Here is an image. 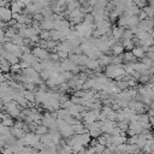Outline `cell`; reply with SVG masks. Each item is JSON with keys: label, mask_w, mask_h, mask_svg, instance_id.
I'll use <instances>...</instances> for the list:
<instances>
[{"label": "cell", "mask_w": 154, "mask_h": 154, "mask_svg": "<svg viewBox=\"0 0 154 154\" xmlns=\"http://www.w3.org/2000/svg\"><path fill=\"white\" fill-rule=\"evenodd\" d=\"M124 64L122 65H114V64H109L108 66H106L105 69V76L108 78V79H116L118 76H124L126 75L125 71H124Z\"/></svg>", "instance_id": "obj_1"}, {"label": "cell", "mask_w": 154, "mask_h": 154, "mask_svg": "<svg viewBox=\"0 0 154 154\" xmlns=\"http://www.w3.org/2000/svg\"><path fill=\"white\" fill-rule=\"evenodd\" d=\"M4 109H5V112H6L10 117H12V118H19L20 109H19L18 103H17L16 101H13V100H12V101H10V102L5 103Z\"/></svg>", "instance_id": "obj_2"}, {"label": "cell", "mask_w": 154, "mask_h": 154, "mask_svg": "<svg viewBox=\"0 0 154 154\" xmlns=\"http://www.w3.org/2000/svg\"><path fill=\"white\" fill-rule=\"evenodd\" d=\"M49 53H51L49 51H47V49H45V48H41V47H38V46L31 48V54H32L37 60H40V61L49 59Z\"/></svg>", "instance_id": "obj_3"}, {"label": "cell", "mask_w": 154, "mask_h": 154, "mask_svg": "<svg viewBox=\"0 0 154 154\" xmlns=\"http://www.w3.org/2000/svg\"><path fill=\"white\" fill-rule=\"evenodd\" d=\"M23 142H24V146L26 147H35L38 142H40V136L36 135L35 132H28L23 138Z\"/></svg>", "instance_id": "obj_4"}, {"label": "cell", "mask_w": 154, "mask_h": 154, "mask_svg": "<svg viewBox=\"0 0 154 154\" xmlns=\"http://www.w3.org/2000/svg\"><path fill=\"white\" fill-rule=\"evenodd\" d=\"M41 125H45V126H47L48 129H51V128H57V119L53 118V117L51 116V113L48 112V113H46V114L42 116Z\"/></svg>", "instance_id": "obj_5"}, {"label": "cell", "mask_w": 154, "mask_h": 154, "mask_svg": "<svg viewBox=\"0 0 154 154\" xmlns=\"http://www.w3.org/2000/svg\"><path fill=\"white\" fill-rule=\"evenodd\" d=\"M12 19V12L8 7H0V20L2 22H10Z\"/></svg>", "instance_id": "obj_6"}, {"label": "cell", "mask_w": 154, "mask_h": 154, "mask_svg": "<svg viewBox=\"0 0 154 154\" xmlns=\"http://www.w3.org/2000/svg\"><path fill=\"white\" fill-rule=\"evenodd\" d=\"M40 28H41V30L51 31L54 29V20L49 19V18H43V20L40 23Z\"/></svg>", "instance_id": "obj_7"}, {"label": "cell", "mask_w": 154, "mask_h": 154, "mask_svg": "<svg viewBox=\"0 0 154 154\" xmlns=\"http://www.w3.org/2000/svg\"><path fill=\"white\" fill-rule=\"evenodd\" d=\"M25 6V4L22 1V0H18V1H12L11 2V12L12 13H18V14H20V12H22V8Z\"/></svg>", "instance_id": "obj_8"}, {"label": "cell", "mask_w": 154, "mask_h": 154, "mask_svg": "<svg viewBox=\"0 0 154 154\" xmlns=\"http://www.w3.org/2000/svg\"><path fill=\"white\" fill-rule=\"evenodd\" d=\"M124 29L125 28H123V26H113L112 29H111V31H112V37L118 42L119 40H122V37H123V32H124Z\"/></svg>", "instance_id": "obj_9"}, {"label": "cell", "mask_w": 154, "mask_h": 154, "mask_svg": "<svg viewBox=\"0 0 154 154\" xmlns=\"http://www.w3.org/2000/svg\"><path fill=\"white\" fill-rule=\"evenodd\" d=\"M20 60L24 61V63H26V64H29L30 66H32L34 64H36L37 61H40V60H37L31 53H23L22 57H20Z\"/></svg>", "instance_id": "obj_10"}, {"label": "cell", "mask_w": 154, "mask_h": 154, "mask_svg": "<svg viewBox=\"0 0 154 154\" xmlns=\"http://www.w3.org/2000/svg\"><path fill=\"white\" fill-rule=\"evenodd\" d=\"M71 128H72V130H73V135H81V134L88 132L87 129H85V126H84V124H83L82 122H78L77 124L71 125Z\"/></svg>", "instance_id": "obj_11"}, {"label": "cell", "mask_w": 154, "mask_h": 154, "mask_svg": "<svg viewBox=\"0 0 154 154\" xmlns=\"http://www.w3.org/2000/svg\"><path fill=\"white\" fill-rule=\"evenodd\" d=\"M124 47H123V45L118 41V42H116L112 47H111V52H112V54L113 55H122L123 53H124Z\"/></svg>", "instance_id": "obj_12"}, {"label": "cell", "mask_w": 154, "mask_h": 154, "mask_svg": "<svg viewBox=\"0 0 154 154\" xmlns=\"http://www.w3.org/2000/svg\"><path fill=\"white\" fill-rule=\"evenodd\" d=\"M10 132H11V135L14 136L17 140H20V138H23V137L26 135V132H25L23 129H18V128H14V126L10 128Z\"/></svg>", "instance_id": "obj_13"}, {"label": "cell", "mask_w": 154, "mask_h": 154, "mask_svg": "<svg viewBox=\"0 0 154 154\" xmlns=\"http://www.w3.org/2000/svg\"><path fill=\"white\" fill-rule=\"evenodd\" d=\"M59 132H60V135H61V137H64V138H70L72 135H73V130H72V128H71V125H67V126H65V128H63V129H60L59 130Z\"/></svg>", "instance_id": "obj_14"}, {"label": "cell", "mask_w": 154, "mask_h": 154, "mask_svg": "<svg viewBox=\"0 0 154 154\" xmlns=\"http://www.w3.org/2000/svg\"><path fill=\"white\" fill-rule=\"evenodd\" d=\"M123 60H124L125 64H135V63H137L136 58L134 57V54L131 52H128V51L125 53H123Z\"/></svg>", "instance_id": "obj_15"}, {"label": "cell", "mask_w": 154, "mask_h": 154, "mask_svg": "<svg viewBox=\"0 0 154 154\" xmlns=\"http://www.w3.org/2000/svg\"><path fill=\"white\" fill-rule=\"evenodd\" d=\"M128 138L125 135H119V136H112V144L114 146H119L123 143H126Z\"/></svg>", "instance_id": "obj_16"}, {"label": "cell", "mask_w": 154, "mask_h": 154, "mask_svg": "<svg viewBox=\"0 0 154 154\" xmlns=\"http://www.w3.org/2000/svg\"><path fill=\"white\" fill-rule=\"evenodd\" d=\"M131 53L134 54V57L137 59H142L143 57H146V52L143 51V48L142 47H134V49L131 51Z\"/></svg>", "instance_id": "obj_17"}, {"label": "cell", "mask_w": 154, "mask_h": 154, "mask_svg": "<svg viewBox=\"0 0 154 154\" xmlns=\"http://www.w3.org/2000/svg\"><path fill=\"white\" fill-rule=\"evenodd\" d=\"M111 57L112 55H106V54H102L99 59H97V61H99V64H100V66L102 67V66H108L109 64H111Z\"/></svg>", "instance_id": "obj_18"}, {"label": "cell", "mask_w": 154, "mask_h": 154, "mask_svg": "<svg viewBox=\"0 0 154 154\" xmlns=\"http://www.w3.org/2000/svg\"><path fill=\"white\" fill-rule=\"evenodd\" d=\"M120 43L123 45L124 49L128 51V52H131V51L134 49V47H135V45L132 43V40H122Z\"/></svg>", "instance_id": "obj_19"}, {"label": "cell", "mask_w": 154, "mask_h": 154, "mask_svg": "<svg viewBox=\"0 0 154 154\" xmlns=\"http://www.w3.org/2000/svg\"><path fill=\"white\" fill-rule=\"evenodd\" d=\"M116 126H118L123 132L126 134L128 129H129V120H122V122H117L116 123Z\"/></svg>", "instance_id": "obj_20"}, {"label": "cell", "mask_w": 154, "mask_h": 154, "mask_svg": "<svg viewBox=\"0 0 154 154\" xmlns=\"http://www.w3.org/2000/svg\"><path fill=\"white\" fill-rule=\"evenodd\" d=\"M23 94H24V97L26 99L28 102H32V103L35 102V93L34 91H30V90H26L25 89Z\"/></svg>", "instance_id": "obj_21"}, {"label": "cell", "mask_w": 154, "mask_h": 154, "mask_svg": "<svg viewBox=\"0 0 154 154\" xmlns=\"http://www.w3.org/2000/svg\"><path fill=\"white\" fill-rule=\"evenodd\" d=\"M111 64H114V65H122V64H124L123 55H112L111 57Z\"/></svg>", "instance_id": "obj_22"}, {"label": "cell", "mask_w": 154, "mask_h": 154, "mask_svg": "<svg viewBox=\"0 0 154 154\" xmlns=\"http://www.w3.org/2000/svg\"><path fill=\"white\" fill-rule=\"evenodd\" d=\"M35 134L38 135V136L46 135V134H48V128L45 126V125H37V128H36V130H35Z\"/></svg>", "instance_id": "obj_23"}, {"label": "cell", "mask_w": 154, "mask_h": 154, "mask_svg": "<svg viewBox=\"0 0 154 154\" xmlns=\"http://www.w3.org/2000/svg\"><path fill=\"white\" fill-rule=\"evenodd\" d=\"M138 22H140V19H138V17H137V16H131V17L129 18V20H128V26H126V29H129V28H131V26L137 25V24H138Z\"/></svg>", "instance_id": "obj_24"}, {"label": "cell", "mask_w": 154, "mask_h": 154, "mask_svg": "<svg viewBox=\"0 0 154 154\" xmlns=\"http://www.w3.org/2000/svg\"><path fill=\"white\" fill-rule=\"evenodd\" d=\"M141 10H143V11H144V13L147 14V17H148L149 19H152V18L154 17V10H153L149 5L144 6V7H143V8H141Z\"/></svg>", "instance_id": "obj_25"}, {"label": "cell", "mask_w": 154, "mask_h": 154, "mask_svg": "<svg viewBox=\"0 0 154 154\" xmlns=\"http://www.w3.org/2000/svg\"><path fill=\"white\" fill-rule=\"evenodd\" d=\"M150 77H152L150 75H141L137 81H138L141 84H148V83L150 82Z\"/></svg>", "instance_id": "obj_26"}, {"label": "cell", "mask_w": 154, "mask_h": 154, "mask_svg": "<svg viewBox=\"0 0 154 154\" xmlns=\"http://www.w3.org/2000/svg\"><path fill=\"white\" fill-rule=\"evenodd\" d=\"M38 37H40V40H45V41L51 40V31H47V30H41V32H40Z\"/></svg>", "instance_id": "obj_27"}, {"label": "cell", "mask_w": 154, "mask_h": 154, "mask_svg": "<svg viewBox=\"0 0 154 154\" xmlns=\"http://www.w3.org/2000/svg\"><path fill=\"white\" fill-rule=\"evenodd\" d=\"M132 37H134V34L131 32V30H130V29H124L122 40H131Z\"/></svg>", "instance_id": "obj_28"}, {"label": "cell", "mask_w": 154, "mask_h": 154, "mask_svg": "<svg viewBox=\"0 0 154 154\" xmlns=\"http://www.w3.org/2000/svg\"><path fill=\"white\" fill-rule=\"evenodd\" d=\"M149 35H150V34H148L147 31H138V32H137L135 36L138 38V41H144V40H146V38H147Z\"/></svg>", "instance_id": "obj_29"}, {"label": "cell", "mask_w": 154, "mask_h": 154, "mask_svg": "<svg viewBox=\"0 0 154 154\" xmlns=\"http://www.w3.org/2000/svg\"><path fill=\"white\" fill-rule=\"evenodd\" d=\"M141 60V63L142 64H144L146 66H148V67H152V66H154V61L152 60V59H149V58H147V57H143L142 59H140Z\"/></svg>", "instance_id": "obj_30"}, {"label": "cell", "mask_w": 154, "mask_h": 154, "mask_svg": "<svg viewBox=\"0 0 154 154\" xmlns=\"http://www.w3.org/2000/svg\"><path fill=\"white\" fill-rule=\"evenodd\" d=\"M134 5H136L138 8H143L144 6H147L148 4V0H132Z\"/></svg>", "instance_id": "obj_31"}, {"label": "cell", "mask_w": 154, "mask_h": 154, "mask_svg": "<svg viewBox=\"0 0 154 154\" xmlns=\"http://www.w3.org/2000/svg\"><path fill=\"white\" fill-rule=\"evenodd\" d=\"M51 73H52V72L48 71V70H42L38 75H40V77H41V79H46V81H47V79L51 77Z\"/></svg>", "instance_id": "obj_32"}, {"label": "cell", "mask_w": 154, "mask_h": 154, "mask_svg": "<svg viewBox=\"0 0 154 154\" xmlns=\"http://www.w3.org/2000/svg\"><path fill=\"white\" fill-rule=\"evenodd\" d=\"M89 135H90L91 138H97L100 135H102V131H101L100 129H95V130L89 131Z\"/></svg>", "instance_id": "obj_33"}, {"label": "cell", "mask_w": 154, "mask_h": 154, "mask_svg": "<svg viewBox=\"0 0 154 154\" xmlns=\"http://www.w3.org/2000/svg\"><path fill=\"white\" fill-rule=\"evenodd\" d=\"M57 54H58V57H59L60 60H65V59L69 58V53H66V52H61V51H59V52H57Z\"/></svg>", "instance_id": "obj_34"}, {"label": "cell", "mask_w": 154, "mask_h": 154, "mask_svg": "<svg viewBox=\"0 0 154 154\" xmlns=\"http://www.w3.org/2000/svg\"><path fill=\"white\" fill-rule=\"evenodd\" d=\"M96 141H97V143L99 144H102V146H105L106 147V137H105V135L102 134V135H100L97 138H96Z\"/></svg>", "instance_id": "obj_35"}, {"label": "cell", "mask_w": 154, "mask_h": 154, "mask_svg": "<svg viewBox=\"0 0 154 154\" xmlns=\"http://www.w3.org/2000/svg\"><path fill=\"white\" fill-rule=\"evenodd\" d=\"M94 148H95V153H97V154H102V152H103V149H105L106 147L102 146V144H99V143H97Z\"/></svg>", "instance_id": "obj_36"}, {"label": "cell", "mask_w": 154, "mask_h": 154, "mask_svg": "<svg viewBox=\"0 0 154 154\" xmlns=\"http://www.w3.org/2000/svg\"><path fill=\"white\" fill-rule=\"evenodd\" d=\"M32 20H36V22L41 23L43 20V16L41 13H35V14H32Z\"/></svg>", "instance_id": "obj_37"}, {"label": "cell", "mask_w": 154, "mask_h": 154, "mask_svg": "<svg viewBox=\"0 0 154 154\" xmlns=\"http://www.w3.org/2000/svg\"><path fill=\"white\" fill-rule=\"evenodd\" d=\"M49 59H51L52 61H59V60H60L57 53H49Z\"/></svg>", "instance_id": "obj_38"}, {"label": "cell", "mask_w": 154, "mask_h": 154, "mask_svg": "<svg viewBox=\"0 0 154 154\" xmlns=\"http://www.w3.org/2000/svg\"><path fill=\"white\" fill-rule=\"evenodd\" d=\"M137 17H138V19H140V20H143V19H147V18H148L143 10H141V11H140V13H138V16H137Z\"/></svg>", "instance_id": "obj_39"}, {"label": "cell", "mask_w": 154, "mask_h": 154, "mask_svg": "<svg viewBox=\"0 0 154 154\" xmlns=\"http://www.w3.org/2000/svg\"><path fill=\"white\" fill-rule=\"evenodd\" d=\"M1 154H14V153H13V150L11 149V147H7V148H5V149L1 152Z\"/></svg>", "instance_id": "obj_40"}, {"label": "cell", "mask_w": 154, "mask_h": 154, "mask_svg": "<svg viewBox=\"0 0 154 154\" xmlns=\"http://www.w3.org/2000/svg\"><path fill=\"white\" fill-rule=\"evenodd\" d=\"M0 42L1 43L5 42V30L4 29H0Z\"/></svg>", "instance_id": "obj_41"}, {"label": "cell", "mask_w": 154, "mask_h": 154, "mask_svg": "<svg viewBox=\"0 0 154 154\" xmlns=\"http://www.w3.org/2000/svg\"><path fill=\"white\" fill-rule=\"evenodd\" d=\"M19 65H20V69H22V70L30 67V65H29V64H26V63H24V61H20V63H19Z\"/></svg>", "instance_id": "obj_42"}, {"label": "cell", "mask_w": 154, "mask_h": 154, "mask_svg": "<svg viewBox=\"0 0 154 154\" xmlns=\"http://www.w3.org/2000/svg\"><path fill=\"white\" fill-rule=\"evenodd\" d=\"M149 123H150L152 126L154 125V117H149Z\"/></svg>", "instance_id": "obj_43"}, {"label": "cell", "mask_w": 154, "mask_h": 154, "mask_svg": "<svg viewBox=\"0 0 154 154\" xmlns=\"http://www.w3.org/2000/svg\"><path fill=\"white\" fill-rule=\"evenodd\" d=\"M77 1H78V2H79V4H81V5H85V4H87V1H88V0H77Z\"/></svg>", "instance_id": "obj_44"}, {"label": "cell", "mask_w": 154, "mask_h": 154, "mask_svg": "<svg viewBox=\"0 0 154 154\" xmlns=\"http://www.w3.org/2000/svg\"><path fill=\"white\" fill-rule=\"evenodd\" d=\"M149 106H150V107H149V108H152V109H154V101H153V102H152V103H150V105H149Z\"/></svg>", "instance_id": "obj_45"}, {"label": "cell", "mask_w": 154, "mask_h": 154, "mask_svg": "<svg viewBox=\"0 0 154 154\" xmlns=\"http://www.w3.org/2000/svg\"><path fill=\"white\" fill-rule=\"evenodd\" d=\"M106 1H108V2H109V1H112V0H106Z\"/></svg>", "instance_id": "obj_46"}, {"label": "cell", "mask_w": 154, "mask_h": 154, "mask_svg": "<svg viewBox=\"0 0 154 154\" xmlns=\"http://www.w3.org/2000/svg\"><path fill=\"white\" fill-rule=\"evenodd\" d=\"M123 154H129V153H123Z\"/></svg>", "instance_id": "obj_47"}, {"label": "cell", "mask_w": 154, "mask_h": 154, "mask_svg": "<svg viewBox=\"0 0 154 154\" xmlns=\"http://www.w3.org/2000/svg\"><path fill=\"white\" fill-rule=\"evenodd\" d=\"M94 154H97V153H94Z\"/></svg>", "instance_id": "obj_48"}, {"label": "cell", "mask_w": 154, "mask_h": 154, "mask_svg": "<svg viewBox=\"0 0 154 154\" xmlns=\"http://www.w3.org/2000/svg\"><path fill=\"white\" fill-rule=\"evenodd\" d=\"M153 154H154V153H153Z\"/></svg>", "instance_id": "obj_49"}, {"label": "cell", "mask_w": 154, "mask_h": 154, "mask_svg": "<svg viewBox=\"0 0 154 154\" xmlns=\"http://www.w3.org/2000/svg\"><path fill=\"white\" fill-rule=\"evenodd\" d=\"M153 31H154V30H153Z\"/></svg>", "instance_id": "obj_50"}]
</instances>
